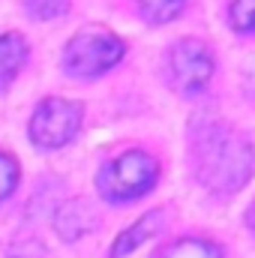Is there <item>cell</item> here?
I'll return each instance as SVG.
<instances>
[{
	"mask_svg": "<svg viewBox=\"0 0 255 258\" xmlns=\"http://www.w3.org/2000/svg\"><path fill=\"white\" fill-rule=\"evenodd\" d=\"M195 174L213 192H234L252 174V147L234 129L213 123L195 135Z\"/></svg>",
	"mask_w": 255,
	"mask_h": 258,
	"instance_id": "6da1fadb",
	"label": "cell"
},
{
	"mask_svg": "<svg viewBox=\"0 0 255 258\" xmlns=\"http://www.w3.org/2000/svg\"><path fill=\"white\" fill-rule=\"evenodd\" d=\"M156 177H159V165L150 153L126 150L99 171L96 186H99V195L108 201H132L138 195L150 192Z\"/></svg>",
	"mask_w": 255,
	"mask_h": 258,
	"instance_id": "7a4b0ae2",
	"label": "cell"
},
{
	"mask_svg": "<svg viewBox=\"0 0 255 258\" xmlns=\"http://www.w3.org/2000/svg\"><path fill=\"white\" fill-rule=\"evenodd\" d=\"M123 42L105 27H87L66 42L63 69L75 78H96L120 63Z\"/></svg>",
	"mask_w": 255,
	"mask_h": 258,
	"instance_id": "3957f363",
	"label": "cell"
},
{
	"mask_svg": "<svg viewBox=\"0 0 255 258\" xmlns=\"http://www.w3.org/2000/svg\"><path fill=\"white\" fill-rule=\"evenodd\" d=\"M78 123H81V105L51 96L33 111L30 138L36 147L54 150V147H63L66 141H72V135L78 132Z\"/></svg>",
	"mask_w": 255,
	"mask_h": 258,
	"instance_id": "277c9868",
	"label": "cell"
},
{
	"mask_svg": "<svg viewBox=\"0 0 255 258\" xmlns=\"http://www.w3.org/2000/svg\"><path fill=\"white\" fill-rule=\"evenodd\" d=\"M213 75V54L204 42L183 39L171 48V78L183 93H198Z\"/></svg>",
	"mask_w": 255,
	"mask_h": 258,
	"instance_id": "5b68a950",
	"label": "cell"
},
{
	"mask_svg": "<svg viewBox=\"0 0 255 258\" xmlns=\"http://www.w3.org/2000/svg\"><path fill=\"white\" fill-rule=\"evenodd\" d=\"M162 210H153V213H147L144 219H138L129 231H123L120 237H117V243H114V249H111V258H126L132 255L144 240H150L159 228H162Z\"/></svg>",
	"mask_w": 255,
	"mask_h": 258,
	"instance_id": "8992f818",
	"label": "cell"
},
{
	"mask_svg": "<svg viewBox=\"0 0 255 258\" xmlns=\"http://www.w3.org/2000/svg\"><path fill=\"white\" fill-rule=\"evenodd\" d=\"M54 228H57V234H60L63 240H78L81 234H87V231L93 228V216H90L87 204L72 201V204H66L63 210H57Z\"/></svg>",
	"mask_w": 255,
	"mask_h": 258,
	"instance_id": "52a82bcc",
	"label": "cell"
},
{
	"mask_svg": "<svg viewBox=\"0 0 255 258\" xmlns=\"http://www.w3.org/2000/svg\"><path fill=\"white\" fill-rule=\"evenodd\" d=\"M27 60V42L18 33H3L0 36V87L12 81V75Z\"/></svg>",
	"mask_w": 255,
	"mask_h": 258,
	"instance_id": "ba28073f",
	"label": "cell"
},
{
	"mask_svg": "<svg viewBox=\"0 0 255 258\" xmlns=\"http://www.w3.org/2000/svg\"><path fill=\"white\" fill-rule=\"evenodd\" d=\"M159 258H222V252L210 240H192V237H186V240L171 243Z\"/></svg>",
	"mask_w": 255,
	"mask_h": 258,
	"instance_id": "9c48e42d",
	"label": "cell"
},
{
	"mask_svg": "<svg viewBox=\"0 0 255 258\" xmlns=\"http://www.w3.org/2000/svg\"><path fill=\"white\" fill-rule=\"evenodd\" d=\"M138 3H141V12L150 21H168L183 9L186 0H138Z\"/></svg>",
	"mask_w": 255,
	"mask_h": 258,
	"instance_id": "30bf717a",
	"label": "cell"
},
{
	"mask_svg": "<svg viewBox=\"0 0 255 258\" xmlns=\"http://www.w3.org/2000/svg\"><path fill=\"white\" fill-rule=\"evenodd\" d=\"M69 9V0H27V12L39 21H51V18H60Z\"/></svg>",
	"mask_w": 255,
	"mask_h": 258,
	"instance_id": "8fae6325",
	"label": "cell"
},
{
	"mask_svg": "<svg viewBox=\"0 0 255 258\" xmlns=\"http://www.w3.org/2000/svg\"><path fill=\"white\" fill-rule=\"evenodd\" d=\"M18 186V162L9 153H0V201Z\"/></svg>",
	"mask_w": 255,
	"mask_h": 258,
	"instance_id": "7c38bea8",
	"label": "cell"
},
{
	"mask_svg": "<svg viewBox=\"0 0 255 258\" xmlns=\"http://www.w3.org/2000/svg\"><path fill=\"white\" fill-rule=\"evenodd\" d=\"M231 24L237 30H255V0H234L231 3Z\"/></svg>",
	"mask_w": 255,
	"mask_h": 258,
	"instance_id": "4fadbf2b",
	"label": "cell"
},
{
	"mask_svg": "<svg viewBox=\"0 0 255 258\" xmlns=\"http://www.w3.org/2000/svg\"><path fill=\"white\" fill-rule=\"evenodd\" d=\"M249 225H252V228H255V204H252V207H249Z\"/></svg>",
	"mask_w": 255,
	"mask_h": 258,
	"instance_id": "5bb4252c",
	"label": "cell"
}]
</instances>
